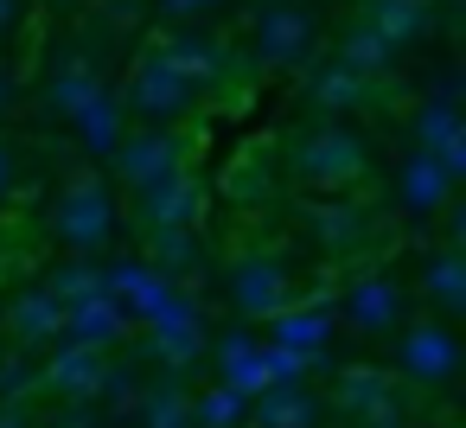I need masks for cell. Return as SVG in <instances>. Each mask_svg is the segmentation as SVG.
<instances>
[{
    "instance_id": "1",
    "label": "cell",
    "mask_w": 466,
    "mask_h": 428,
    "mask_svg": "<svg viewBox=\"0 0 466 428\" xmlns=\"http://www.w3.org/2000/svg\"><path fill=\"white\" fill-rule=\"evenodd\" d=\"M370 154L351 128H339V116H326L319 128H300V141L288 148V173L307 186V192H351L364 179Z\"/></svg>"
},
{
    "instance_id": "2",
    "label": "cell",
    "mask_w": 466,
    "mask_h": 428,
    "mask_svg": "<svg viewBox=\"0 0 466 428\" xmlns=\"http://www.w3.org/2000/svg\"><path fill=\"white\" fill-rule=\"evenodd\" d=\"M52 237H58L71 256H96V250L116 237V199H109V186H103L96 173H77V179L58 192V205H52Z\"/></svg>"
},
{
    "instance_id": "3",
    "label": "cell",
    "mask_w": 466,
    "mask_h": 428,
    "mask_svg": "<svg viewBox=\"0 0 466 428\" xmlns=\"http://www.w3.org/2000/svg\"><path fill=\"white\" fill-rule=\"evenodd\" d=\"M313 46H319V20H313L307 0H268V7L249 20V52H256V65H268V71L307 65Z\"/></svg>"
},
{
    "instance_id": "4",
    "label": "cell",
    "mask_w": 466,
    "mask_h": 428,
    "mask_svg": "<svg viewBox=\"0 0 466 428\" xmlns=\"http://www.w3.org/2000/svg\"><path fill=\"white\" fill-rule=\"evenodd\" d=\"M192 103H198V90H192V84L167 65V52H160V46L135 58L122 109H135L141 122H179V116H192Z\"/></svg>"
},
{
    "instance_id": "5",
    "label": "cell",
    "mask_w": 466,
    "mask_h": 428,
    "mask_svg": "<svg viewBox=\"0 0 466 428\" xmlns=\"http://www.w3.org/2000/svg\"><path fill=\"white\" fill-rule=\"evenodd\" d=\"M109 160H116V179H122L128 192H141V186H154V179H167V173L186 167V141H179L167 122H147V128H128Z\"/></svg>"
},
{
    "instance_id": "6",
    "label": "cell",
    "mask_w": 466,
    "mask_h": 428,
    "mask_svg": "<svg viewBox=\"0 0 466 428\" xmlns=\"http://www.w3.org/2000/svg\"><path fill=\"white\" fill-rule=\"evenodd\" d=\"M300 224H307V237H313L326 256H351V250H364V237H370V211H364L351 192H313V199L300 205Z\"/></svg>"
},
{
    "instance_id": "7",
    "label": "cell",
    "mask_w": 466,
    "mask_h": 428,
    "mask_svg": "<svg viewBox=\"0 0 466 428\" xmlns=\"http://www.w3.org/2000/svg\"><path fill=\"white\" fill-rule=\"evenodd\" d=\"M332 403H339L351 422H364V428H396V422H402V409H396V377L377 371V364H345V371L332 377Z\"/></svg>"
},
{
    "instance_id": "8",
    "label": "cell",
    "mask_w": 466,
    "mask_h": 428,
    "mask_svg": "<svg viewBox=\"0 0 466 428\" xmlns=\"http://www.w3.org/2000/svg\"><path fill=\"white\" fill-rule=\"evenodd\" d=\"M103 377H109V352L77 345V339H58V352L39 364V390H52L58 403H96Z\"/></svg>"
},
{
    "instance_id": "9",
    "label": "cell",
    "mask_w": 466,
    "mask_h": 428,
    "mask_svg": "<svg viewBox=\"0 0 466 428\" xmlns=\"http://www.w3.org/2000/svg\"><path fill=\"white\" fill-rule=\"evenodd\" d=\"M230 301H237V313H249V320L281 313V307L294 301L288 262H281V256H237V262H230Z\"/></svg>"
},
{
    "instance_id": "10",
    "label": "cell",
    "mask_w": 466,
    "mask_h": 428,
    "mask_svg": "<svg viewBox=\"0 0 466 428\" xmlns=\"http://www.w3.org/2000/svg\"><path fill=\"white\" fill-rule=\"evenodd\" d=\"M135 199H141V230H192L198 211H205V186L192 179V167H179V173L141 186Z\"/></svg>"
},
{
    "instance_id": "11",
    "label": "cell",
    "mask_w": 466,
    "mask_h": 428,
    "mask_svg": "<svg viewBox=\"0 0 466 428\" xmlns=\"http://www.w3.org/2000/svg\"><path fill=\"white\" fill-rule=\"evenodd\" d=\"M396 364H402L415 383H447V377L460 371V345H453L447 326L421 320V326H409V332L396 339Z\"/></svg>"
},
{
    "instance_id": "12",
    "label": "cell",
    "mask_w": 466,
    "mask_h": 428,
    "mask_svg": "<svg viewBox=\"0 0 466 428\" xmlns=\"http://www.w3.org/2000/svg\"><path fill=\"white\" fill-rule=\"evenodd\" d=\"M103 90H109V84H103V58H96V52H65V58L52 65V77H46V109L71 122V116H77L90 97H103Z\"/></svg>"
},
{
    "instance_id": "13",
    "label": "cell",
    "mask_w": 466,
    "mask_h": 428,
    "mask_svg": "<svg viewBox=\"0 0 466 428\" xmlns=\"http://www.w3.org/2000/svg\"><path fill=\"white\" fill-rule=\"evenodd\" d=\"M65 339L109 352V345H122V339H128V307H122L109 288H103V294H90V301H71V307H65Z\"/></svg>"
},
{
    "instance_id": "14",
    "label": "cell",
    "mask_w": 466,
    "mask_h": 428,
    "mask_svg": "<svg viewBox=\"0 0 466 428\" xmlns=\"http://www.w3.org/2000/svg\"><path fill=\"white\" fill-rule=\"evenodd\" d=\"M364 26H370L377 39H390L396 52L428 46V39H434V0H370V7H364Z\"/></svg>"
},
{
    "instance_id": "15",
    "label": "cell",
    "mask_w": 466,
    "mask_h": 428,
    "mask_svg": "<svg viewBox=\"0 0 466 428\" xmlns=\"http://www.w3.org/2000/svg\"><path fill=\"white\" fill-rule=\"evenodd\" d=\"M370 90H377V84H364V77H358L351 65H339V58H332V65H313L307 84H300V97H307L319 116H351V109L370 103Z\"/></svg>"
},
{
    "instance_id": "16",
    "label": "cell",
    "mask_w": 466,
    "mask_h": 428,
    "mask_svg": "<svg viewBox=\"0 0 466 428\" xmlns=\"http://www.w3.org/2000/svg\"><path fill=\"white\" fill-rule=\"evenodd\" d=\"M396 199H402V211L428 218V211H441V205L453 199V179H447V167H441L428 148H415V154L402 160V173H396Z\"/></svg>"
},
{
    "instance_id": "17",
    "label": "cell",
    "mask_w": 466,
    "mask_h": 428,
    "mask_svg": "<svg viewBox=\"0 0 466 428\" xmlns=\"http://www.w3.org/2000/svg\"><path fill=\"white\" fill-rule=\"evenodd\" d=\"M7 326H14L20 345H58V339H65V301L39 281V288H26V294H14Z\"/></svg>"
},
{
    "instance_id": "18",
    "label": "cell",
    "mask_w": 466,
    "mask_h": 428,
    "mask_svg": "<svg viewBox=\"0 0 466 428\" xmlns=\"http://www.w3.org/2000/svg\"><path fill=\"white\" fill-rule=\"evenodd\" d=\"M160 52H167V65H173L198 97H205L211 84H224V77H230V52H224V46H211V39H192V33H186V39H160Z\"/></svg>"
},
{
    "instance_id": "19",
    "label": "cell",
    "mask_w": 466,
    "mask_h": 428,
    "mask_svg": "<svg viewBox=\"0 0 466 428\" xmlns=\"http://www.w3.org/2000/svg\"><path fill=\"white\" fill-rule=\"evenodd\" d=\"M345 320L364 326V332H390V326L402 320V294H396V281H390V275H358L351 294H345Z\"/></svg>"
},
{
    "instance_id": "20",
    "label": "cell",
    "mask_w": 466,
    "mask_h": 428,
    "mask_svg": "<svg viewBox=\"0 0 466 428\" xmlns=\"http://www.w3.org/2000/svg\"><path fill=\"white\" fill-rule=\"evenodd\" d=\"M71 122H77V141H84V154H90V160H109V154H116V141L128 135V109H122V97H109V90H103V97H90Z\"/></svg>"
},
{
    "instance_id": "21",
    "label": "cell",
    "mask_w": 466,
    "mask_h": 428,
    "mask_svg": "<svg viewBox=\"0 0 466 428\" xmlns=\"http://www.w3.org/2000/svg\"><path fill=\"white\" fill-rule=\"evenodd\" d=\"M319 396L313 390H300L294 377L288 383H268L262 396H256V428H319Z\"/></svg>"
},
{
    "instance_id": "22",
    "label": "cell",
    "mask_w": 466,
    "mask_h": 428,
    "mask_svg": "<svg viewBox=\"0 0 466 428\" xmlns=\"http://www.w3.org/2000/svg\"><path fill=\"white\" fill-rule=\"evenodd\" d=\"M268 332H275V345L281 352H300V358H313L326 339H332V313L326 307H281V313H268Z\"/></svg>"
},
{
    "instance_id": "23",
    "label": "cell",
    "mask_w": 466,
    "mask_h": 428,
    "mask_svg": "<svg viewBox=\"0 0 466 428\" xmlns=\"http://www.w3.org/2000/svg\"><path fill=\"white\" fill-rule=\"evenodd\" d=\"M339 65H351L364 84H383V77L396 71V46H390V39H377V33L358 20V26L339 39Z\"/></svg>"
},
{
    "instance_id": "24",
    "label": "cell",
    "mask_w": 466,
    "mask_h": 428,
    "mask_svg": "<svg viewBox=\"0 0 466 428\" xmlns=\"http://www.w3.org/2000/svg\"><path fill=\"white\" fill-rule=\"evenodd\" d=\"M421 288H428L434 307L460 313V307H466V256H460V250H441V256L421 269Z\"/></svg>"
},
{
    "instance_id": "25",
    "label": "cell",
    "mask_w": 466,
    "mask_h": 428,
    "mask_svg": "<svg viewBox=\"0 0 466 428\" xmlns=\"http://www.w3.org/2000/svg\"><path fill=\"white\" fill-rule=\"evenodd\" d=\"M135 415H141V428H192V396L179 383H154V390H141Z\"/></svg>"
},
{
    "instance_id": "26",
    "label": "cell",
    "mask_w": 466,
    "mask_h": 428,
    "mask_svg": "<svg viewBox=\"0 0 466 428\" xmlns=\"http://www.w3.org/2000/svg\"><path fill=\"white\" fill-rule=\"evenodd\" d=\"M460 128H466V122H460V109H453V97H447V90H441V97H428V103L415 109V148H428V154H434V148H447Z\"/></svg>"
},
{
    "instance_id": "27",
    "label": "cell",
    "mask_w": 466,
    "mask_h": 428,
    "mask_svg": "<svg viewBox=\"0 0 466 428\" xmlns=\"http://www.w3.org/2000/svg\"><path fill=\"white\" fill-rule=\"evenodd\" d=\"M46 288H52V294L71 307V301H90V294H103V288H109V269H96L90 256H77V262L52 269V275H46Z\"/></svg>"
},
{
    "instance_id": "28",
    "label": "cell",
    "mask_w": 466,
    "mask_h": 428,
    "mask_svg": "<svg viewBox=\"0 0 466 428\" xmlns=\"http://www.w3.org/2000/svg\"><path fill=\"white\" fill-rule=\"evenodd\" d=\"M243 403L249 396H237L230 383H211L205 396H192V428H237L243 422Z\"/></svg>"
},
{
    "instance_id": "29",
    "label": "cell",
    "mask_w": 466,
    "mask_h": 428,
    "mask_svg": "<svg viewBox=\"0 0 466 428\" xmlns=\"http://www.w3.org/2000/svg\"><path fill=\"white\" fill-rule=\"evenodd\" d=\"M147 256L160 262V275H179L198 262V237L192 230H147Z\"/></svg>"
},
{
    "instance_id": "30",
    "label": "cell",
    "mask_w": 466,
    "mask_h": 428,
    "mask_svg": "<svg viewBox=\"0 0 466 428\" xmlns=\"http://www.w3.org/2000/svg\"><path fill=\"white\" fill-rule=\"evenodd\" d=\"M26 390H39V371L26 358H0V403H20Z\"/></svg>"
},
{
    "instance_id": "31",
    "label": "cell",
    "mask_w": 466,
    "mask_h": 428,
    "mask_svg": "<svg viewBox=\"0 0 466 428\" xmlns=\"http://www.w3.org/2000/svg\"><path fill=\"white\" fill-rule=\"evenodd\" d=\"M26 20H33V0H0V46L20 39V33H26Z\"/></svg>"
},
{
    "instance_id": "32",
    "label": "cell",
    "mask_w": 466,
    "mask_h": 428,
    "mask_svg": "<svg viewBox=\"0 0 466 428\" xmlns=\"http://www.w3.org/2000/svg\"><path fill=\"white\" fill-rule=\"evenodd\" d=\"M14 192H20V148L0 141V205H7Z\"/></svg>"
},
{
    "instance_id": "33",
    "label": "cell",
    "mask_w": 466,
    "mask_h": 428,
    "mask_svg": "<svg viewBox=\"0 0 466 428\" xmlns=\"http://www.w3.org/2000/svg\"><path fill=\"white\" fill-rule=\"evenodd\" d=\"M154 7H160L167 20H198V14H211V7H224V0H154Z\"/></svg>"
},
{
    "instance_id": "34",
    "label": "cell",
    "mask_w": 466,
    "mask_h": 428,
    "mask_svg": "<svg viewBox=\"0 0 466 428\" xmlns=\"http://www.w3.org/2000/svg\"><path fill=\"white\" fill-rule=\"evenodd\" d=\"M14 97H20V77H14V65H7V58H0V116L14 109Z\"/></svg>"
},
{
    "instance_id": "35",
    "label": "cell",
    "mask_w": 466,
    "mask_h": 428,
    "mask_svg": "<svg viewBox=\"0 0 466 428\" xmlns=\"http://www.w3.org/2000/svg\"><path fill=\"white\" fill-rule=\"evenodd\" d=\"M0 428H33V415L20 403H0Z\"/></svg>"
},
{
    "instance_id": "36",
    "label": "cell",
    "mask_w": 466,
    "mask_h": 428,
    "mask_svg": "<svg viewBox=\"0 0 466 428\" xmlns=\"http://www.w3.org/2000/svg\"><path fill=\"white\" fill-rule=\"evenodd\" d=\"M65 428H90V415H84V409H77V415H71V422H65Z\"/></svg>"
},
{
    "instance_id": "37",
    "label": "cell",
    "mask_w": 466,
    "mask_h": 428,
    "mask_svg": "<svg viewBox=\"0 0 466 428\" xmlns=\"http://www.w3.org/2000/svg\"><path fill=\"white\" fill-rule=\"evenodd\" d=\"M103 7H128V0H103Z\"/></svg>"
}]
</instances>
